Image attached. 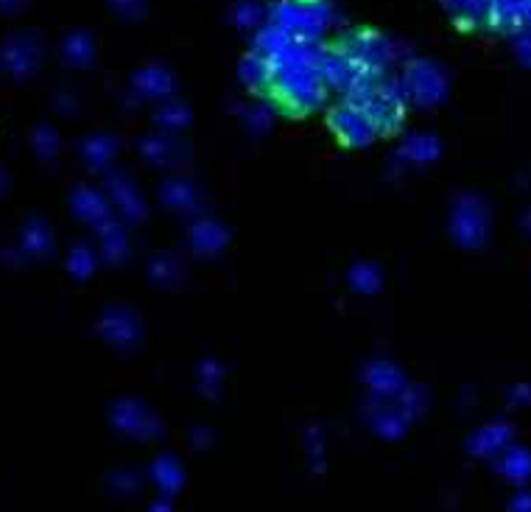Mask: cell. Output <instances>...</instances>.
I'll use <instances>...</instances> for the list:
<instances>
[{"label": "cell", "instance_id": "19", "mask_svg": "<svg viewBox=\"0 0 531 512\" xmlns=\"http://www.w3.org/2000/svg\"><path fill=\"white\" fill-rule=\"evenodd\" d=\"M224 244V230L210 225V222H202L196 230H194V246L202 249V252H215L218 246Z\"/></svg>", "mask_w": 531, "mask_h": 512}, {"label": "cell", "instance_id": "27", "mask_svg": "<svg viewBox=\"0 0 531 512\" xmlns=\"http://www.w3.org/2000/svg\"><path fill=\"white\" fill-rule=\"evenodd\" d=\"M377 280H381V277H377V272L372 266H356L353 269V286L361 288V291H375Z\"/></svg>", "mask_w": 531, "mask_h": 512}, {"label": "cell", "instance_id": "13", "mask_svg": "<svg viewBox=\"0 0 531 512\" xmlns=\"http://www.w3.org/2000/svg\"><path fill=\"white\" fill-rule=\"evenodd\" d=\"M291 43H294V36H288L283 28H277V25H266V28H260L257 36H255V54H260V56H266L269 62H275Z\"/></svg>", "mask_w": 531, "mask_h": 512}, {"label": "cell", "instance_id": "1", "mask_svg": "<svg viewBox=\"0 0 531 512\" xmlns=\"http://www.w3.org/2000/svg\"><path fill=\"white\" fill-rule=\"evenodd\" d=\"M275 101L291 115H306L314 113L325 104L327 87L319 76L316 62H296L275 70Z\"/></svg>", "mask_w": 531, "mask_h": 512}, {"label": "cell", "instance_id": "17", "mask_svg": "<svg viewBox=\"0 0 531 512\" xmlns=\"http://www.w3.org/2000/svg\"><path fill=\"white\" fill-rule=\"evenodd\" d=\"M157 121L165 129H182V126L191 124V109H187L185 104H179V101H168V104L160 106Z\"/></svg>", "mask_w": 531, "mask_h": 512}, {"label": "cell", "instance_id": "18", "mask_svg": "<svg viewBox=\"0 0 531 512\" xmlns=\"http://www.w3.org/2000/svg\"><path fill=\"white\" fill-rule=\"evenodd\" d=\"M106 325H112V331H106V334H109L112 339H115V342H121V345H129V342L137 339V325H135V319H132L126 311L112 314V316L106 319Z\"/></svg>", "mask_w": 531, "mask_h": 512}, {"label": "cell", "instance_id": "7", "mask_svg": "<svg viewBox=\"0 0 531 512\" xmlns=\"http://www.w3.org/2000/svg\"><path fill=\"white\" fill-rule=\"evenodd\" d=\"M319 76L325 82L327 90H336L341 95H350L356 90V85L369 76V73H364L347 54H341L338 48L333 51H322V59H319Z\"/></svg>", "mask_w": 531, "mask_h": 512}, {"label": "cell", "instance_id": "6", "mask_svg": "<svg viewBox=\"0 0 531 512\" xmlns=\"http://www.w3.org/2000/svg\"><path fill=\"white\" fill-rule=\"evenodd\" d=\"M327 124L333 129V135L341 140V143H347V146H366L377 132L372 126V121L366 118V113L361 106H353L347 101H341L330 109V115H327Z\"/></svg>", "mask_w": 531, "mask_h": 512}, {"label": "cell", "instance_id": "12", "mask_svg": "<svg viewBox=\"0 0 531 512\" xmlns=\"http://www.w3.org/2000/svg\"><path fill=\"white\" fill-rule=\"evenodd\" d=\"M445 6L462 28H476L489 15V0H445Z\"/></svg>", "mask_w": 531, "mask_h": 512}, {"label": "cell", "instance_id": "5", "mask_svg": "<svg viewBox=\"0 0 531 512\" xmlns=\"http://www.w3.org/2000/svg\"><path fill=\"white\" fill-rule=\"evenodd\" d=\"M403 87L411 101L423 104V106H434L447 93V76L439 65L428 59H411L403 70Z\"/></svg>", "mask_w": 531, "mask_h": 512}, {"label": "cell", "instance_id": "30", "mask_svg": "<svg viewBox=\"0 0 531 512\" xmlns=\"http://www.w3.org/2000/svg\"><path fill=\"white\" fill-rule=\"evenodd\" d=\"M205 387H213L215 381H218V367H215V364H205Z\"/></svg>", "mask_w": 531, "mask_h": 512}, {"label": "cell", "instance_id": "28", "mask_svg": "<svg viewBox=\"0 0 531 512\" xmlns=\"http://www.w3.org/2000/svg\"><path fill=\"white\" fill-rule=\"evenodd\" d=\"M121 17H140L145 12V0H112Z\"/></svg>", "mask_w": 531, "mask_h": 512}, {"label": "cell", "instance_id": "15", "mask_svg": "<svg viewBox=\"0 0 531 512\" xmlns=\"http://www.w3.org/2000/svg\"><path fill=\"white\" fill-rule=\"evenodd\" d=\"M439 155V140L431 135H414L406 146H403V157L411 163H431Z\"/></svg>", "mask_w": 531, "mask_h": 512}, {"label": "cell", "instance_id": "8", "mask_svg": "<svg viewBox=\"0 0 531 512\" xmlns=\"http://www.w3.org/2000/svg\"><path fill=\"white\" fill-rule=\"evenodd\" d=\"M453 233L467 246H476L484 241L486 233V210L478 199L467 196L459 202L456 213H453Z\"/></svg>", "mask_w": 531, "mask_h": 512}, {"label": "cell", "instance_id": "9", "mask_svg": "<svg viewBox=\"0 0 531 512\" xmlns=\"http://www.w3.org/2000/svg\"><path fill=\"white\" fill-rule=\"evenodd\" d=\"M135 93L140 98H148V101L168 98L174 93V76H171L165 67H160V65L143 67L137 76H135Z\"/></svg>", "mask_w": 531, "mask_h": 512}, {"label": "cell", "instance_id": "14", "mask_svg": "<svg viewBox=\"0 0 531 512\" xmlns=\"http://www.w3.org/2000/svg\"><path fill=\"white\" fill-rule=\"evenodd\" d=\"M366 381L372 384V389H377L381 395H392V392H400L403 387V378L400 373L392 367V364H372L369 373H366Z\"/></svg>", "mask_w": 531, "mask_h": 512}, {"label": "cell", "instance_id": "26", "mask_svg": "<svg viewBox=\"0 0 531 512\" xmlns=\"http://www.w3.org/2000/svg\"><path fill=\"white\" fill-rule=\"evenodd\" d=\"M118 199H121V207H124L126 213H132L135 218H140V213H143V205H140V199H137L135 188L129 186V182H124V179H121V191H118Z\"/></svg>", "mask_w": 531, "mask_h": 512}, {"label": "cell", "instance_id": "24", "mask_svg": "<svg viewBox=\"0 0 531 512\" xmlns=\"http://www.w3.org/2000/svg\"><path fill=\"white\" fill-rule=\"evenodd\" d=\"M246 124L252 126V129H266L272 124V106H266V104H255V106H249L246 109Z\"/></svg>", "mask_w": 531, "mask_h": 512}, {"label": "cell", "instance_id": "4", "mask_svg": "<svg viewBox=\"0 0 531 512\" xmlns=\"http://www.w3.org/2000/svg\"><path fill=\"white\" fill-rule=\"evenodd\" d=\"M406 104H408V93L403 87V79L381 76L361 109L372 121L375 132H395L406 118Z\"/></svg>", "mask_w": 531, "mask_h": 512}, {"label": "cell", "instance_id": "29", "mask_svg": "<svg viewBox=\"0 0 531 512\" xmlns=\"http://www.w3.org/2000/svg\"><path fill=\"white\" fill-rule=\"evenodd\" d=\"M515 51H517V56H520L526 65H531V31H528V28H523V31L517 34Z\"/></svg>", "mask_w": 531, "mask_h": 512}, {"label": "cell", "instance_id": "2", "mask_svg": "<svg viewBox=\"0 0 531 512\" xmlns=\"http://www.w3.org/2000/svg\"><path fill=\"white\" fill-rule=\"evenodd\" d=\"M272 25L283 28L296 43L316 45L322 34L336 23L330 0H277L272 6Z\"/></svg>", "mask_w": 531, "mask_h": 512}, {"label": "cell", "instance_id": "25", "mask_svg": "<svg viewBox=\"0 0 531 512\" xmlns=\"http://www.w3.org/2000/svg\"><path fill=\"white\" fill-rule=\"evenodd\" d=\"M112 152H115V143H112L109 137H95V140H90V143H87V155H90V160H93V163H104V160H109V157H112Z\"/></svg>", "mask_w": 531, "mask_h": 512}, {"label": "cell", "instance_id": "20", "mask_svg": "<svg viewBox=\"0 0 531 512\" xmlns=\"http://www.w3.org/2000/svg\"><path fill=\"white\" fill-rule=\"evenodd\" d=\"M233 17L241 28H257L266 20V9L260 4H255V0H244V4L235 6Z\"/></svg>", "mask_w": 531, "mask_h": 512}, {"label": "cell", "instance_id": "23", "mask_svg": "<svg viewBox=\"0 0 531 512\" xmlns=\"http://www.w3.org/2000/svg\"><path fill=\"white\" fill-rule=\"evenodd\" d=\"M165 199H168L171 205H176V207H187V205H194V202H196L194 191L187 188L185 182H168V186H165Z\"/></svg>", "mask_w": 531, "mask_h": 512}, {"label": "cell", "instance_id": "3", "mask_svg": "<svg viewBox=\"0 0 531 512\" xmlns=\"http://www.w3.org/2000/svg\"><path fill=\"white\" fill-rule=\"evenodd\" d=\"M341 54H347L364 73H372V76H384V70L395 62L397 56V45L389 40V36L377 34V31H347L336 45Z\"/></svg>", "mask_w": 531, "mask_h": 512}, {"label": "cell", "instance_id": "31", "mask_svg": "<svg viewBox=\"0 0 531 512\" xmlns=\"http://www.w3.org/2000/svg\"><path fill=\"white\" fill-rule=\"evenodd\" d=\"M0 6H6V9H9V6H15V0H0Z\"/></svg>", "mask_w": 531, "mask_h": 512}, {"label": "cell", "instance_id": "21", "mask_svg": "<svg viewBox=\"0 0 531 512\" xmlns=\"http://www.w3.org/2000/svg\"><path fill=\"white\" fill-rule=\"evenodd\" d=\"M143 155L148 160H155V163H168L176 157V149H174V143L165 140V137H148L143 143Z\"/></svg>", "mask_w": 531, "mask_h": 512}, {"label": "cell", "instance_id": "11", "mask_svg": "<svg viewBox=\"0 0 531 512\" xmlns=\"http://www.w3.org/2000/svg\"><path fill=\"white\" fill-rule=\"evenodd\" d=\"M36 56H40V48L31 40H12L4 51V65L15 73V76H25L28 70H34Z\"/></svg>", "mask_w": 531, "mask_h": 512}, {"label": "cell", "instance_id": "16", "mask_svg": "<svg viewBox=\"0 0 531 512\" xmlns=\"http://www.w3.org/2000/svg\"><path fill=\"white\" fill-rule=\"evenodd\" d=\"M93 40L87 34H70L65 40V56L73 62V65H87L93 59Z\"/></svg>", "mask_w": 531, "mask_h": 512}, {"label": "cell", "instance_id": "10", "mask_svg": "<svg viewBox=\"0 0 531 512\" xmlns=\"http://www.w3.org/2000/svg\"><path fill=\"white\" fill-rule=\"evenodd\" d=\"M241 79L249 90L255 93H266L275 87V65L260 56V54H249L244 62H241Z\"/></svg>", "mask_w": 531, "mask_h": 512}, {"label": "cell", "instance_id": "22", "mask_svg": "<svg viewBox=\"0 0 531 512\" xmlns=\"http://www.w3.org/2000/svg\"><path fill=\"white\" fill-rule=\"evenodd\" d=\"M118 423H121V428L140 431V426L143 423H151V417L137 404H132V400H124V404L118 407Z\"/></svg>", "mask_w": 531, "mask_h": 512}]
</instances>
